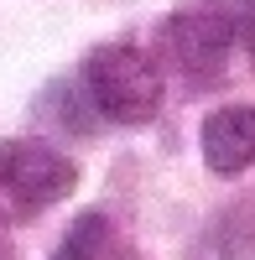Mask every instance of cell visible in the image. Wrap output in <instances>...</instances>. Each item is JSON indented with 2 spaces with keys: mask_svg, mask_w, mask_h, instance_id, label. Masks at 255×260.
<instances>
[{
  "mask_svg": "<svg viewBox=\"0 0 255 260\" xmlns=\"http://www.w3.org/2000/svg\"><path fill=\"white\" fill-rule=\"evenodd\" d=\"M78 187V167L47 141H6L0 146V198L16 213H42Z\"/></svg>",
  "mask_w": 255,
  "mask_h": 260,
  "instance_id": "obj_2",
  "label": "cell"
},
{
  "mask_svg": "<svg viewBox=\"0 0 255 260\" xmlns=\"http://www.w3.org/2000/svg\"><path fill=\"white\" fill-rule=\"evenodd\" d=\"M208 255L214 260H255V224L250 219H224L208 234Z\"/></svg>",
  "mask_w": 255,
  "mask_h": 260,
  "instance_id": "obj_6",
  "label": "cell"
},
{
  "mask_svg": "<svg viewBox=\"0 0 255 260\" xmlns=\"http://www.w3.org/2000/svg\"><path fill=\"white\" fill-rule=\"evenodd\" d=\"M235 26H240V37H245V47H250V57H255V0H245V11L235 16Z\"/></svg>",
  "mask_w": 255,
  "mask_h": 260,
  "instance_id": "obj_7",
  "label": "cell"
},
{
  "mask_svg": "<svg viewBox=\"0 0 255 260\" xmlns=\"http://www.w3.org/2000/svg\"><path fill=\"white\" fill-rule=\"evenodd\" d=\"M235 11L229 6H182L167 16V52L172 62L193 78V83H214L229 62V47H235Z\"/></svg>",
  "mask_w": 255,
  "mask_h": 260,
  "instance_id": "obj_3",
  "label": "cell"
},
{
  "mask_svg": "<svg viewBox=\"0 0 255 260\" xmlns=\"http://www.w3.org/2000/svg\"><path fill=\"white\" fill-rule=\"evenodd\" d=\"M83 94L115 125H146L162 110V68L131 42H104L83 57Z\"/></svg>",
  "mask_w": 255,
  "mask_h": 260,
  "instance_id": "obj_1",
  "label": "cell"
},
{
  "mask_svg": "<svg viewBox=\"0 0 255 260\" xmlns=\"http://www.w3.org/2000/svg\"><path fill=\"white\" fill-rule=\"evenodd\" d=\"M0 260H6V250H0Z\"/></svg>",
  "mask_w": 255,
  "mask_h": 260,
  "instance_id": "obj_9",
  "label": "cell"
},
{
  "mask_svg": "<svg viewBox=\"0 0 255 260\" xmlns=\"http://www.w3.org/2000/svg\"><path fill=\"white\" fill-rule=\"evenodd\" d=\"M99 260H136V255H110V250H104V255H99Z\"/></svg>",
  "mask_w": 255,
  "mask_h": 260,
  "instance_id": "obj_8",
  "label": "cell"
},
{
  "mask_svg": "<svg viewBox=\"0 0 255 260\" xmlns=\"http://www.w3.org/2000/svg\"><path fill=\"white\" fill-rule=\"evenodd\" d=\"M203 161L219 177H240L255 167V104H224L203 125Z\"/></svg>",
  "mask_w": 255,
  "mask_h": 260,
  "instance_id": "obj_4",
  "label": "cell"
},
{
  "mask_svg": "<svg viewBox=\"0 0 255 260\" xmlns=\"http://www.w3.org/2000/svg\"><path fill=\"white\" fill-rule=\"evenodd\" d=\"M104 245H110V219H104V213H83V219H73V229L62 234L52 260H99Z\"/></svg>",
  "mask_w": 255,
  "mask_h": 260,
  "instance_id": "obj_5",
  "label": "cell"
}]
</instances>
